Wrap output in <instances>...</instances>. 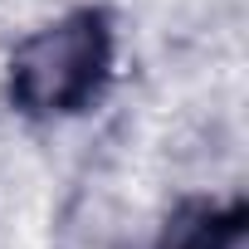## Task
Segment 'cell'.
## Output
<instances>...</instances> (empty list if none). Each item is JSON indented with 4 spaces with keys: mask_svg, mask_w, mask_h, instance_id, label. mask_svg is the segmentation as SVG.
Segmentation results:
<instances>
[{
    "mask_svg": "<svg viewBox=\"0 0 249 249\" xmlns=\"http://www.w3.org/2000/svg\"><path fill=\"white\" fill-rule=\"evenodd\" d=\"M107 25L88 10L59 15V20H39L35 30L20 35V44L5 59V88L10 98L35 112V117H59L83 107L103 73H107Z\"/></svg>",
    "mask_w": 249,
    "mask_h": 249,
    "instance_id": "cell-1",
    "label": "cell"
},
{
    "mask_svg": "<svg viewBox=\"0 0 249 249\" xmlns=\"http://www.w3.org/2000/svg\"><path fill=\"white\" fill-rule=\"evenodd\" d=\"M171 249H249L244 215H239V210H230V215H210V210H200V215L176 234Z\"/></svg>",
    "mask_w": 249,
    "mask_h": 249,
    "instance_id": "cell-2",
    "label": "cell"
}]
</instances>
